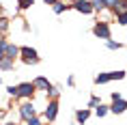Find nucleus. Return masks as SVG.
Returning a JSON list of instances; mask_svg holds the SVG:
<instances>
[{
	"label": "nucleus",
	"mask_w": 127,
	"mask_h": 125,
	"mask_svg": "<svg viewBox=\"0 0 127 125\" xmlns=\"http://www.w3.org/2000/svg\"><path fill=\"white\" fill-rule=\"evenodd\" d=\"M20 54H22V60L26 65H37L39 63V54L34 47H20Z\"/></svg>",
	"instance_id": "f257e3e1"
},
{
	"label": "nucleus",
	"mask_w": 127,
	"mask_h": 125,
	"mask_svg": "<svg viewBox=\"0 0 127 125\" xmlns=\"http://www.w3.org/2000/svg\"><path fill=\"white\" fill-rule=\"evenodd\" d=\"M93 35L95 37H99V39H110V26H108L106 22H97L93 26Z\"/></svg>",
	"instance_id": "f03ea898"
},
{
	"label": "nucleus",
	"mask_w": 127,
	"mask_h": 125,
	"mask_svg": "<svg viewBox=\"0 0 127 125\" xmlns=\"http://www.w3.org/2000/svg\"><path fill=\"white\" fill-rule=\"evenodd\" d=\"M37 91L32 86V82H22L20 86H17V97H24V99H30L32 97V93Z\"/></svg>",
	"instance_id": "7ed1b4c3"
},
{
	"label": "nucleus",
	"mask_w": 127,
	"mask_h": 125,
	"mask_svg": "<svg viewBox=\"0 0 127 125\" xmlns=\"http://www.w3.org/2000/svg\"><path fill=\"white\" fill-rule=\"evenodd\" d=\"M20 117L24 119V121H30V119L34 117V106H32V101H24V104L20 106Z\"/></svg>",
	"instance_id": "20e7f679"
},
{
	"label": "nucleus",
	"mask_w": 127,
	"mask_h": 125,
	"mask_svg": "<svg viewBox=\"0 0 127 125\" xmlns=\"http://www.w3.org/2000/svg\"><path fill=\"white\" fill-rule=\"evenodd\" d=\"M56 114H58V101H56V99H52V101L47 104L45 112H43V117H45L47 121H54V119H56Z\"/></svg>",
	"instance_id": "39448f33"
},
{
	"label": "nucleus",
	"mask_w": 127,
	"mask_h": 125,
	"mask_svg": "<svg viewBox=\"0 0 127 125\" xmlns=\"http://www.w3.org/2000/svg\"><path fill=\"white\" fill-rule=\"evenodd\" d=\"M73 9H75V11H80V13H84V15L93 13V4H91V0H78V2L73 4Z\"/></svg>",
	"instance_id": "423d86ee"
},
{
	"label": "nucleus",
	"mask_w": 127,
	"mask_h": 125,
	"mask_svg": "<svg viewBox=\"0 0 127 125\" xmlns=\"http://www.w3.org/2000/svg\"><path fill=\"white\" fill-rule=\"evenodd\" d=\"M108 110L114 112V114H121V112H125V110H127V101H125V99H114L112 106H110Z\"/></svg>",
	"instance_id": "0eeeda50"
},
{
	"label": "nucleus",
	"mask_w": 127,
	"mask_h": 125,
	"mask_svg": "<svg viewBox=\"0 0 127 125\" xmlns=\"http://www.w3.org/2000/svg\"><path fill=\"white\" fill-rule=\"evenodd\" d=\"M32 86H34V88H39V91H50V88H52L50 80H47V78H43V76L34 78V80H32Z\"/></svg>",
	"instance_id": "6e6552de"
},
{
	"label": "nucleus",
	"mask_w": 127,
	"mask_h": 125,
	"mask_svg": "<svg viewBox=\"0 0 127 125\" xmlns=\"http://www.w3.org/2000/svg\"><path fill=\"white\" fill-rule=\"evenodd\" d=\"M17 56H20V47H17V45H13V43H7V50H4V58L15 60Z\"/></svg>",
	"instance_id": "1a4fd4ad"
},
{
	"label": "nucleus",
	"mask_w": 127,
	"mask_h": 125,
	"mask_svg": "<svg viewBox=\"0 0 127 125\" xmlns=\"http://www.w3.org/2000/svg\"><path fill=\"white\" fill-rule=\"evenodd\" d=\"M112 11L116 15H119V13H127V0H116V4H114Z\"/></svg>",
	"instance_id": "9d476101"
},
{
	"label": "nucleus",
	"mask_w": 127,
	"mask_h": 125,
	"mask_svg": "<svg viewBox=\"0 0 127 125\" xmlns=\"http://www.w3.org/2000/svg\"><path fill=\"white\" fill-rule=\"evenodd\" d=\"M88 117H91V110H78L75 112V119H78V123H86L88 121Z\"/></svg>",
	"instance_id": "9b49d317"
},
{
	"label": "nucleus",
	"mask_w": 127,
	"mask_h": 125,
	"mask_svg": "<svg viewBox=\"0 0 127 125\" xmlns=\"http://www.w3.org/2000/svg\"><path fill=\"white\" fill-rule=\"evenodd\" d=\"M11 69H13V60H9V58L0 60V71H11Z\"/></svg>",
	"instance_id": "f8f14e48"
},
{
	"label": "nucleus",
	"mask_w": 127,
	"mask_h": 125,
	"mask_svg": "<svg viewBox=\"0 0 127 125\" xmlns=\"http://www.w3.org/2000/svg\"><path fill=\"white\" fill-rule=\"evenodd\" d=\"M110 82V71L108 73H99V76H95V84H106Z\"/></svg>",
	"instance_id": "ddd939ff"
},
{
	"label": "nucleus",
	"mask_w": 127,
	"mask_h": 125,
	"mask_svg": "<svg viewBox=\"0 0 127 125\" xmlns=\"http://www.w3.org/2000/svg\"><path fill=\"white\" fill-rule=\"evenodd\" d=\"M91 4H93V11H103L106 9V0H93Z\"/></svg>",
	"instance_id": "4468645a"
},
{
	"label": "nucleus",
	"mask_w": 127,
	"mask_h": 125,
	"mask_svg": "<svg viewBox=\"0 0 127 125\" xmlns=\"http://www.w3.org/2000/svg\"><path fill=\"white\" fill-rule=\"evenodd\" d=\"M54 7V13L56 15H60L63 11H67V4H63V2H56V4H52Z\"/></svg>",
	"instance_id": "2eb2a0df"
},
{
	"label": "nucleus",
	"mask_w": 127,
	"mask_h": 125,
	"mask_svg": "<svg viewBox=\"0 0 127 125\" xmlns=\"http://www.w3.org/2000/svg\"><path fill=\"white\" fill-rule=\"evenodd\" d=\"M34 4V0H17V7L20 9H30Z\"/></svg>",
	"instance_id": "dca6fc26"
},
{
	"label": "nucleus",
	"mask_w": 127,
	"mask_h": 125,
	"mask_svg": "<svg viewBox=\"0 0 127 125\" xmlns=\"http://www.w3.org/2000/svg\"><path fill=\"white\" fill-rule=\"evenodd\" d=\"M123 78H125V71H121V69L119 71H110V80H123Z\"/></svg>",
	"instance_id": "f3484780"
},
{
	"label": "nucleus",
	"mask_w": 127,
	"mask_h": 125,
	"mask_svg": "<svg viewBox=\"0 0 127 125\" xmlns=\"http://www.w3.org/2000/svg\"><path fill=\"white\" fill-rule=\"evenodd\" d=\"M106 45H108V50H121V43L119 41H112V39H108Z\"/></svg>",
	"instance_id": "a211bd4d"
},
{
	"label": "nucleus",
	"mask_w": 127,
	"mask_h": 125,
	"mask_svg": "<svg viewBox=\"0 0 127 125\" xmlns=\"http://www.w3.org/2000/svg\"><path fill=\"white\" fill-rule=\"evenodd\" d=\"M9 30V20H4V17H0V35L7 33Z\"/></svg>",
	"instance_id": "6ab92c4d"
},
{
	"label": "nucleus",
	"mask_w": 127,
	"mask_h": 125,
	"mask_svg": "<svg viewBox=\"0 0 127 125\" xmlns=\"http://www.w3.org/2000/svg\"><path fill=\"white\" fill-rule=\"evenodd\" d=\"M116 22H119L121 26H127V13H119L116 15Z\"/></svg>",
	"instance_id": "aec40b11"
},
{
	"label": "nucleus",
	"mask_w": 127,
	"mask_h": 125,
	"mask_svg": "<svg viewBox=\"0 0 127 125\" xmlns=\"http://www.w3.org/2000/svg\"><path fill=\"white\" fill-rule=\"evenodd\" d=\"M95 112H97V117H106L108 106H101V104H99V108H95Z\"/></svg>",
	"instance_id": "412c9836"
},
{
	"label": "nucleus",
	"mask_w": 127,
	"mask_h": 125,
	"mask_svg": "<svg viewBox=\"0 0 127 125\" xmlns=\"http://www.w3.org/2000/svg\"><path fill=\"white\" fill-rule=\"evenodd\" d=\"M4 50H7V41H4V39H0V60L4 58Z\"/></svg>",
	"instance_id": "4be33fe9"
},
{
	"label": "nucleus",
	"mask_w": 127,
	"mask_h": 125,
	"mask_svg": "<svg viewBox=\"0 0 127 125\" xmlns=\"http://www.w3.org/2000/svg\"><path fill=\"white\" fill-rule=\"evenodd\" d=\"M99 106V97H91L88 99V108H97Z\"/></svg>",
	"instance_id": "5701e85b"
},
{
	"label": "nucleus",
	"mask_w": 127,
	"mask_h": 125,
	"mask_svg": "<svg viewBox=\"0 0 127 125\" xmlns=\"http://www.w3.org/2000/svg\"><path fill=\"white\" fill-rule=\"evenodd\" d=\"M47 93H50V97H52V99H56V97H58V88H56V86H52V88H50V91H47Z\"/></svg>",
	"instance_id": "b1692460"
},
{
	"label": "nucleus",
	"mask_w": 127,
	"mask_h": 125,
	"mask_svg": "<svg viewBox=\"0 0 127 125\" xmlns=\"http://www.w3.org/2000/svg\"><path fill=\"white\" fill-rule=\"evenodd\" d=\"M7 93L11 95V97H17V86H9V88H7Z\"/></svg>",
	"instance_id": "393cba45"
},
{
	"label": "nucleus",
	"mask_w": 127,
	"mask_h": 125,
	"mask_svg": "<svg viewBox=\"0 0 127 125\" xmlns=\"http://www.w3.org/2000/svg\"><path fill=\"white\" fill-rule=\"evenodd\" d=\"M28 125H41V119H37V117H32L30 121H26Z\"/></svg>",
	"instance_id": "a878e982"
},
{
	"label": "nucleus",
	"mask_w": 127,
	"mask_h": 125,
	"mask_svg": "<svg viewBox=\"0 0 127 125\" xmlns=\"http://www.w3.org/2000/svg\"><path fill=\"white\" fill-rule=\"evenodd\" d=\"M114 4H116V0H106V7H110V9H114Z\"/></svg>",
	"instance_id": "bb28decb"
},
{
	"label": "nucleus",
	"mask_w": 127,
	"mask_h": 125,
	"mask_svg": "<svg viewBox=\"0 0 127 125\" xmlns=\"http://www.w3.org/2000/svg\"><path fill=\"white\" fill-rule=\"evenodd\" d=\"M58 0H45V4H56Z\"/></svg>",
	"instance_id": "cd10ccee"
},
{
	"label": "nucleus",
	"mask_w": 127,
	"mask_h": 125,
	"mask_svg": "<svg viewBox=\"0 0 127 125\" xmlns=\"http://www.w3.org/2000/svg\"><path fill=\"white\" fill-rule=\"evenodd\" d=\"M4 125H15V123H4Z\"/></svg>",
	"instance_id": "c85d7f7f"
},
{
	"label": "nucleus",
	"mask_w": 127,
	"mask_h": 125,
	"mask_svg": "<svg viewBox=\"0 0 127 125\" xmlns=\"http://www.w3.org/2000/svg\"><path fill=\"white\" fill-rule=\"evenodd\" d=\"M0 82H2V80H0Z\"/></svg>",
	"instance_id": "c756f323"
}]
</instances>
